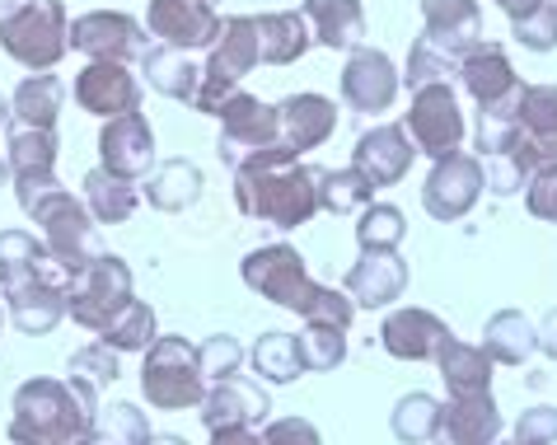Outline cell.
Wrapping results in <instances>:
<instances>
[{
	"instance_id": "6da1fadb",
	"label": "cell",
	"mask_w": 557,
	"mask_h": 445,
	"mask_svg": "<svg viewBox=\"0 0 557 445\" xmlns=\"http://www.w3.org/2000/svg\"><path fill=\"white\" fill-rule=\"evenodd\" d=\"M235 207L276 230L309 225L319 217V164H305L282 146L262 150L235 169Z\"/></svg>"
},
{
	"instance_id": "7a4b0ae2",
	"label": "cell",
	"mask_w": 557,
	"mask_h": 445,
	"mask_svg": "<svg viewBox=\"0 0 557 445\" xmlns=\"http://www.w3.org/2000/svg\"><path fill=\"white\" fill-rule=\"evenodd\" d=\"M99 390L89 380L38 375L14 390L10 404V445H75L99 427Z\"/></svg>"
},
{
	"instance_id": "3957f363",
	"label": "cell",
	"mask_w": 557,
	"mask_h": 445,
	"mask_svg": "<svg viewBox=\"0 0 557 445\" xmlns=\"http://www.w3.org/2000/svg\"><path fill=\"white\" fill-rule=\"evenodd\" d=\"M24 217L38 221V239L48 244L52 263L66 272V282L81 272L89 258H99V221L89 217L85 197H75L71 188H61V183H52V188L42 193H28L20 197Z\"/></svg>"
},
{
	"instance_id": "277c9868",
	"label": "cell",
	"mask_w": 557,
	"mask_h": 445,
	"mask_svg": "<svg viewBox=\"0 0 557 445\" xmlns=\"http://www.w3.org/2000/svg\"><path fill=\"white\" fill-rule=\"evenodd\" d=\"M0 52L20 61L24 71H52L71 52V20L61 0H20L0 14Z\"/></svg>"
},
{
	"instance_id": "5b68a950",
	"label": "cell",
	"mask_w": 557,
	"mask_h": 445,
	"mask_svg": "<svg viewBox=\"0 0 557 445\" xmlns=\"http://www.w3.org/2000/svg\"><path fill=\"white\" fill-rule=\"evenodd\" d=\"M141 394L150 398V408H160V412L202 408L207 375H202V361H197V343H188V337H178V333L154 337L146 347V361H141Z\"/></svg>"
},
{
	"instance_id": "8992f818",
	"label": "cell",
	"mask_w": 557,
	"mask_h": 445,
	"mask_svg": "<svg viewBox=\"0 0 557 445\" xmlns=\"http://www.w3.org/2000/svg\"><path fill=\"white\" fill-rule=\"evenodd\" d=\"M262 66L258 57V28H253V14H230L221 20V34L207 48V66H202V89H197V113L215 118L221 103L235 95L244 85V75H253Z\"/></svg>"
},
{
	"instance_id": "52a82bcc",
	"label": "cell",
	"mask_w": 557,
	"mask_h": 445,
	"mask_svg": "<svg viewBox=\"0 0 557 445\" xmlns=\"http://www.w3.org/2000/svg\"><path fill=\"white\" fill-rule=\"evenodd\" d=\"M132 300L136 296H132V268H127V258H117V254H108V249L99 258H89V263L66 282V314L85 333H103Z\"/></svg>"
},
{
	"instance_id": "ba28073f",
	"label": "cell",
	"mask_w": 557,
	"mask_h": 445,
	"mask_svg": "<svg viewBox=\"0 0 557 445\" xmlns=\"http://www.w3.org/2000/svg\"><path fill=\"white\" fill-rule=\"evenodd\" d=\"M506 160L520 169L524 188L544 174H557V85H524L516 103V146Z\"/></svg>"
},
{
	"instance_id": "9c48e42d",
	"label": "cell",
	"mask_w": 557,
	"mask_h": 445,
	"mask_svg": "<svg viewBox=\"0 0 557 445\" xmlns=\"http://www.w3.org/2000/svg\"><path fill=\"white\" fill-rule=\"evenodd\" d=\"M239 277L249 291H258L262 300L282 305V310L300 314V319L309 314V305H314V296H319V282L309 277L300 249H290V244H262V249L244 254Z\"/></svg>"
},
{
	"instance_id": "30bf717a",
	"label": "cell",
	"mask_w": 557,
	"mask_h": 445,
	"mask_svg": "<svg viewBox=\"0 0 557 445\" xmlns=\"http://www.w3.org/2000/svg\"><path fill=\"white\" fill-rule=\"evenodd\" d=\"M404 132L408 141L417 146V156H431V160H445L463 150V109H459V95L455 85H426V89H412V103L404 113Z\"/></svg>"
},
{
	"instance_id": "8fae6325",
	"label": "cell",
	"mask_w": 557,
	"mask_h": 445,
	"mask_svg": "<svg viewBox=\"0 0 557 445\" xmlns=\"http://www.w3.org/2000/svg\"><path fill=\"white\" fill-rule=\"evenodd\" d=\"M221 136H215V156L221 164L235 174L239 164H249L253 156L276 146V103H262L253 95L235 89L225 103H221Z\"/></svg>"
},
{
	"instance_id": "7c38bea8",
	"label": "cell",
	"mask_w": 557,
	"mask_h": 445,
	"mask_svg": "<svg viewBox=\"0 0 557 445\" xmlns=\"http://www.w3.org/2000/svg\"><path fill=\"white\" fill-rule=\"evenodd\" d=\"M483 160L473 156V150H455V156H445L431 164V174L422 183V207L431 221H463L469 211L478 207V197H483Z\"/></svg>"
},
{
	"instance_id": "4fadbf2b",
	"label": "cell",
	"mask_w": 557,
	"mask_h": 445,
	"mask_svg": "<svg viewBox=\"0 0 557 445\" xmlns=\"http://www.w3.org/2000/svg\"><path fill=\"white\" fill-rule=\"evenodd\" d=\"M146 34L160 42V48L202 52L215 42V34H221V0H150Z\"/></svg>"
},
{
	"instance_id": "5bb4252c",
	"label": "cell",
	"mask_w": 557,
	"mask_h": 445,
	"mask_svg": "<svg viewBox=\"0 0 557 445\" xmlns=\"http://www.w3.org/2000/svg\"><path fill=\"white\" fill-rule=\"evenodd\" d=\"M146 48H150L146 24L122 10H89L71 24V52L89 61H122L127 66V61L146 57Z\"/></svg>"
},
{
	"instance_id": "9a60e30c",
	"label": "cell",
	"mask_w": 557,
	"mask_h": 445,
	"mask_svg": "<svg viewBox=\"0 0 557 445\" xmlns=\"http://www.w3.org/2000/svg\"><path fill=\"white\" fill-rule=\"evenodd\" d=\"M398 89H404V75L394 71L389 52L380 48H356L347 52V66H343V103L351 113H366V118H380L394 109Z\"/></svg>"
},
{
	"instance_id": "2e32d148",
	"label": "cell",
	"mask_w": 557,
	"mask_h": 445,
	"mask_svg": "<svg viewBox=\"0 0 557 445\" xmlns=\"http://www.w3.org/2000/svg\"><path fill=\"white\" fill-rule=\"evenodd\" d=\"M5 319L28 337H48L66 319V272L48 268L20 286H5Z\"/></svg>"
},
{
	"instance_id": "e0dca14e",
	"label": "cell",
	"mask_w": 557,
	"mask_h": 445,
	"mask_svg": "<svg viewBox=\"0 0 557 445\" xmlns=\"http://www.w3.org/2000/svg\"><path fill=\"white\" fill-rule=\"evenodd\" d=\"M99 169L113 174L122 183H141L150 169H154V132L146 113H122V118H108L103 132H99Z\"/></svg>"
},
{
	"instance_id": "ac0fdd59",
	"label": "cell",
	"mask_w": 557,
	"mask_h": 445,
	"mask_svg": "<svg viewBox=\"0 0 557 445\" xmlns=\"http://www.w3.org/2000/svg\"><path fill=\"white\" fill-rule=\"evenodd\" d=\"M459 85L478 109H516L520 103V75L510 66V57L497 48V42H473L469 52L459 57Z\"/></svg>"
},
{
	"instance_id": "d6986e66",
	"label": "cell",
	"mask_w": 557,
	"mask_h": 445,
	"mask_svg": "<svg viewBox=\"0 0 557 445\" xmlns=\"http://www.w3.org/2000/svg\"><path fill=\"white\" fill-rule=\"evenodd\" d=\"M71 95L85 113H95L103 122L141 109V81H136L122 61H89L85 71H75Z\"/></svg>"
},
{
	"instance_id": "ffe728a7",
	"label": "cell",
	"mask_w": 557,
	"mask_h": 445,
	"mask_svg": "<svg viewBox=\"0 0 557 445\" xmlns=\"http://www.w3.org/2000/svg\"><path fill=\"white\" fill-rule=\"evenodd\" d=\"M412 160H417V146L408 141V132L398 127V122L361 132L351 146V169L370 183V188H394V183H404Z\"/></svg>"
},
{
	"instance_id": "44dd1931",
	"label": "cell",
	"mask_w": 557,
	"mask_h": 445,
	"mask_svg": "<svg viewBox=\"0 0 557 445\" xmlns=\"http://www.w3.org/2000/svg\"><path fill=\"white\" fill-rule=\"evenodd\" d=\"M337 132V103L323 95H286L276 103V146L290 156H309Z\"/></svg>"
},
{
	"instance_id": "7402d4cb",
	"label": "cell",
	"mask_w": 557,
	"mask_h": 445,
	"mask_svg": "<svg viewBox=\"0 0 557 445\" xmlns=\"http://www.w3.org/2000/svg\"><path fill=\"white\" fill-rule=\"evenodd\" d=\"M380 343L394 361H436L441 347L450 343V324L422 305H404L380 324Z\"/></svg>"
},
{
	"instance_id": "603a6c76",
	"label": "cell",
	"mask_w": 557,
	"mask_h": 445,
	"mask_svg": "<svg viewBox=\"0 0 557 445\" xmlns=\"http://www.w3.org/2000/svg\"><path fill=\"white\" fill-rule=\"evenodd\" d=\"M343 291L356 310H389V305L408 291V258L404 254H361L347 268Z\"/></svg>"
},
{
	"instance_id": "cb8c5ba5",
	"label": "cell",
	"mask_w": 557,
	"mask_h": 445,
	"mask_svg": "<svg viewBox=\"0 0 557 445\" xmlns=\"http://www.w3.org/2000/svg\"><path fill=\"white\" fill-rule=\"evenodd\" d=\"M422 42L459 61L473 42H483V10L478 0H422Z\"/></svg>"
},
{
	"instance_id": "d4e9b609",
	"label": "cell",
	"mask_w": 557,
	"mask_h": 445,
	"mask_svg": "<svg viewBox=\"0 0 557 445\" xmlns=\"http://www.w3.org/2000/svg\"><path fill=\"white\" fill-rule=\"evenodd\" d=\"M5 164H10L14 197L52 188V183H57V132L10 127L5 132Z\"/></svg>"
},
{
	"instance_id": "484cf974",
	"label": "cell",
	"mask_w": 557,
	"mask_h": 445,
	"mask_svg": "<svg viewBox=\"0 0 557 445\" xmlns=\"http://www.w3.org/2000/svg\"><path fill=\"white\" fill-rule=\"evenodd\" d=\"M197 412H202L207 432H221V427H253V422H268L272 398H268V390H262V380L230 375V380L207 385V398H202Z\"/></svg>"
},
{
	"instance_id": "4316f807",
	"label": "cell",
	"mask_w": 557,
	"mask_h": 445,
	"mask_svg": "<svg viewBox=\"0 0 557 445\" xmlns=\"http://www.w3.org/2000/svg\"><path fill=\"white\" fill-rule=\"evenodd\" d=\"M502 408L492 394H469L441 404V432L431 445H497L502 441Z\"/></svg>"
},
{
	"instance_id": "83f0119b",
	"label": "cell",
	"mask_w": 557,
	"mask_h": 445,
	"mask_svg": "<svg viewBox=\"0 0 557 445\" xmlns=\"http://www.w3.org/2000/svg\"><path fill=\"white\" fill-rule=\"evenodd\" d=\"M300 14L309 20L319 48L329 52H356L366 48V10L361 0H305Z\"/></svg>"
},
{
	"instance_id": "f1b7e54d",
	"label": "cell",
	"mask_w": 557,
	"mask_h": 445,
	"mask_svg": "<svg viewBox=\"0 0 557 445\" xmlns=\"http://www.w3.org/2000/svg\"><path fill=\"white\" fill-rule=\"evenodd\" d=\"M258 28V57L262 66H296V61L314 48L309 20L300 10H276V14H253Z\"/></svg>"
},
{
	"instance_id": "f546056e",
	"label": "cell",
	"mask_w": 557,
	"mask_h": 445,
	"mask_svg": "<svg viewBox=\"0 0 557 445\" xmlns=\"http://www.w3.org/2000/svg\"><path fill=\"white\" fill-rule=\"evenodd\" d=\"M141 183H146V188H141L146 202L154 211H169V217H178V211L197 207V202H202V188H207L202 169H197L193 160H164V164H154Z\"/></svg>"
},
{
	"instance_id": "4dcf8cb0",
	"label": "cell",
	"mask_w": 557,
	"mask_h": 445,
	"mask_svg": "<svg viewBox=\"0 0 557 445\" xmlns=\"http://www.w3.org/2000/svg\"><path fill=\"white\" fill-rule=\"evenodd\" d=\"M61 103H66V85H61V75H52V71L24 75V81L14 85V95H10V113H14V127H34V132H57Z\"/></svg>"
},
{
	"instance_id": "1f68e13d",
	"label": "cell",
	"mask_w": 557,
	"mask_h": 445,
	"mask_svg": "<svg viewBox=\"0 0 557 445\" xmlns=\"http://www.w3.org/2000/svg\"><path fill=\"white\" fill-rule=\"evenodd\" d=\"M141 75L154 95L174 99V103H197V89H202V66L188 57V52H174V48H146L141 57Z\"/></svg>"
},
{
	"instance_id": "d6a6232c",
	"label": "cell",
	"mask_w": 557,
	"mask_h": 445,
	"mask_svg": "<svg viewBox=\"0 0 557 445\" xmlns=\"http://www.w3.org/2000/svg\"><path fill=\"white\" fill-rule=\"evenodd\" d=\"M441 380H445V390H450V398H469V394H492V361L478 343H459V337H450V343L441 347Z\"/></svg>"
},
{
	"instance_id": "836d02e7",
	"label": "cell",
	"mask_w": 557,
	"mask_h": 445,
	"mask_svg": "<svg viewBox=\"0 0 557 445\" xmlns=\"http://www.w3.org/2000/svg\"><path fill=\"white\" fill-rule=\"evenodd\" d=\"M478 347H483L497 366H524L539 351V324L534 319H524L520 310H497L487 319L483 343Z\"/></svg>"
},
{
	"instance_id": "e575fe53",
	"label": "cell",
	"mask_w": 557,
	"mask_h": 445,
	"mask_svg": "<svg viewBox=\"0 0 557 445\" xmlns=\"http://www.w3.org/2000/svg\"><path fill=\"white\" fill-rule=\"evenodd\" d=\"M249 361H253L262 385H296V380L305 375V357H300L296 333H282V329L262 333L253 343V351H249Z\"/></svg>"
},
{
	"instance_id": "d590c367",
	"label": "cell",
	"mask_w": 557,
	"mask_h": 445,
	"mask_svg": "<svg viewBox=\"0 0 557 445\" xmlns=\"http://www.w3.org/2000/svg\"><path fill=\"white\" fill-rule=\"evenodd\" d=\"M85 207L99 225H127L136 217V207H141V193H136V183H122L113 174H103V169H89L85 174Z\"/></svg>"
},
{
	"instance_id": "8d00e7d4",
	"label": "cell",
	"mask_w": 557,
	"mask_h": 445,
	"mask_svg": "<svg viewBox=\"0 0 557 445\" xmlns=\"http://www.w3.org/2000/svg\"><path fill=\"white\" fill-rule=\"evenodd\" d=\"M48 268H57V263L38 235H28V230H0V291L38 277V272H48Z\"/></svg>"
},
{
	"instance_id": "74e56055",
	"label": "cell",
	"mask_w": 557,
	"mask_h": 445,
	"mask_svg": "<svg viewBox=\"0 0 557 445\" xmlns=\"http://www.w3.org/2000/svg\"><path fill=\"white\" fill-rule=\"evenodd\" d=\"M389 427H394V436L404 441V445H426V441H436V432H441V398L426 394V390L404 394V398L394 404Z\"/></svg>"
},
{
	"instance_id": "f35d334b",
	"label": "cell",
	"mask_w": 557,
	"mask_h": 445,
	"mask_svg": "<svg viewBox=\"0 0 557 445\" xmlns=\"http://www.w3.org/2000/svg\"><path fill=\"white\" fill-rule=\"evenodd\" d=\"M408 235V221L394 202H370L361 207V221H356V244L361 254H394Z\"/></svg>"
},
{
	"instance_id": "ab89813d",
	"label": "cell",
	"mask_w": 557,
	"mask_h": 445,
	"mask_svg": "<svg viewBox=\"0 0 557 445\" xmlns=\"http://www.w3.org/2000/svg\"><path fill=\"white\" fill-rule=\"evenodd\" d=\"M375 202V188L356 174V169H319V211H333V217H347V211H361Z\"/></svg>"
},
{
	"instance_id": "60d3db41",
	"label": "cell",
	"mask_w": 557,
	"mask_h": 445,
	"mask_svg": "<svg viewBox=\"0 0 557 445\" xmlns=\"http://www.w3.org/2000/svg\"><path fill=\"white\" fill-rule=\"evenodd\" d=\"M154 337H160V319H154V310H150L146 300H132L127 310H122L113 324L99 333V343L113 347L117 357H122V351H146Z\"/></svg>"
},
{
	"instance_id": "b9f144b4",
	"label": "cell",
	"mask_w": 557,
	"mask_h": 445,
	"mask_svg": "<svg viewBox=\"0 0 557 445\" xmlns=\"http://www.w3.org/2000/svg\"><path fill=\"white\" fill-rule=\"evenodd\" d=\"M300 343V357H305V371H337L347 361V333L343 329H329V324H305V333L296 337Z\"/></svg>"
},
{
	"instance_id": "7bdbcfd3",
	"label": "cell",
	"mask_w": 557,
	"mask_h": 445,
	"mask_svg": "<svg viewBox=\"0 0 557 445\" xmlns=\"http://www.w3.org/2000/svg\"><path fill=\"white\" fill-rule=\"evenodd\" d=\"M99 432L113 441V445H150V418L127 398H117V404H103L99 408Z\"/></svg>"
},
{
	"instance_id": "ee69618b",
	"label": "cell",
	"mask_w": 557,
	"mask_h": 445,
	"mask_svg": "<svg viewBox=\"0 0 557 445\" xmlns=\"http://www.w3.org/2000/svg\"><path fill=\"white\" fill-rule=\"evenodd\" d=\"M510 34L524 52H553L557 48V0H539L524 20L510 24Z\"/></svg>"
},
{
	"instance_id": "f6af8a7d",
	"label": "cell",
	"mask_w": 557,
	"mask_h": 445,
	"mask_svg": "<svg viewBox=\"0 0 557 445\" xmlns=\"http://www.w3.org/2000/svg\"><path fill=\"white\" fill-rule=\"evenodd\" d=\"M197 361H202L207 385H215V380H230L244 371V347H239V337H230V333H211L207 343H197Z\"/></svg>"
},
{
	"instance_id": "bcb514c9",
	"label": "cell",
	"mask_w": 557,
	"mask_h": 445,
	"mask_svg": "<svg viewBox=\"0 0 557 445\" xmlns=\"http://www.w3.org/2000/svg\"><path fill=\"white\" fill-rule=\"evenodd\" d=\"M66 371L75 375V380H89L99 394L113 385V380L122 375V366H117V351L113 347H103V343H89V347H81L75 357L66 361Z\"/></svg>"
},
{
	"instance_id": "7dc6e473",
	"label": "cell",
	"mask_w": 557,
	"mask_h": 445,
	"mask_svg": "<svg viewBox=\"0 0 557 445\" xmlns=\"http://www.w3.org/2000/svg\"><path fill=\"white\" fill-rule=\"evenodd\" d=\"M351 319H356V305L347 291H337V286H319V296L314 305H309V314H305V324H329V329H351Z\"/></svg>"
},
{
	"instance_id": "c3c4849f",
	"label": "cell",
	"mask_w": 557,
	"mask_h": 445,
	"mask_svg": "<svg viewBox=\"0 0 557 445\" xmlns=\"http://www.w3.org/2000/svg\"><path fill=\"white\" fill-rule=\"evenodd\" d=\"M516 445H557V408L553 404H534L516 418Z\"/></svg>"
},
{
	"instance_id": "681fc988",
	"label": "cell",
	"mask_w": 557,
	"mask_h": 445,
	"mask_svg": "<svg viewBox=\"0 0 557 445\" xmlns=\"http://www.w3.org/2000/svg\"><path fill=\"white\" fill-rule=\"evenodd\" d=\"M262 445H323V436L309 418H272L262 427Z\"/></svg>"
},
{
	"instance_id": "f907efd6",
	"label": "cell",
	"mask_w": 557,
	"mask_h": 445,
	"mask_svg": "<svg viewBox=\"0 0 557 445\" xmlns=\"http://www.w3.org/2000/svg\"><path fill=\"white\" fill-rule=\"evenodd\" d=\"M524 207H530V217H534V221L557 225V174L534 178L530 188H524Z\"/></svg>"
},
{
	"instance_id": "816d5d0a",
	"label": "cell",
	"mask_w": 557,
	"mask_h": 445,
	"mask_svg": "<svg viewBox=\"0 0 557 445\" xmlns=\"http://www.w3.org/2000/svg\"><path fill=\"white\" fill-rule=\"evenodd\" d=\"M207 445H262V432H253V427H221V432H211Z\"/></svg>"
},
{
	"instance_id": "f5cc1de1",
	"label": "cell",
	"mask_w": 557,
	"mask_h": 445,
	"mask_svg": "<svg viewBox=\"0 0 557 445\" xmlns=\"http://www.w3.org/2000/svg\"><path fill=\"white\" fill-rule=\"evenodd\" d=\"M539 351H544L548 361H557V310H548L544 324H539Z\"/></svg>"
},
{
	"instance_id": "db71d44e",
	"label": "cell",
	"mask_w": 557,
	"mask_h": 445,
	"mask_svg": "<svg viewBox=\"0 0 557 445\" xmlns=\"http://www.w3.org/2000/svg\"><path fill=\"white\" fill-rule=\"evenodd\" d=\"M492 5H497L510 24H516V20H524V14H530V10L539 5V0H492Z\"/></svg>"
},
{
	"instance_id": "11a10c76",
	"label": "cell",
	"mask_w": 557,
	"mask_h": 445,
	"mask_svg": "<svg viewBox=\"0 0 557 445\" xmlns=\"http://www.w3.org/2000/svg\"><path fill=\"white\" fill-rule=\"evenodd\" d=\"M14 127V113H10V99L0 95V132H10Z\"/></svg>"
},
{
	"instance_id": "9f6ffc18",
	"label": "cell",
	"mask_w": 557,
	"mask_h": 445,
	"mask_svg": "<svg viewBox=\"0 0 557 445\" xmlns=\"http://www.w3.org/2000/svg\"><path fill=\"white\" fill-rule=\"evenodd\" d=\"M75 445H113V441H108L103 432H99V427H95V432H85L81 441H75Z\"/></svg>"
},
{
	"instance_id": "6f0895ef",
	"label": "cell",
	"mask_w": 557,
	"mask_h": 445,
	"mask_svg": "<svg viewBox=\"0 0 557 445\" xmlns=\"http://www.w3.org/2000/svg\"><path fill=\"white\" fill-rule=\"evenodd\" d=\"M150 445H188V441H183V436H169V432H154Z\"/></svg>"
},
{
	"instance_id": "680465c9",
	"label": "cell",
	"mask_w": 557,
	"mask_h": 445,
	"mask_svg": "<svg viewBox=\"0 0 557 445\" xmlns=\"http://www.w3.org/2000/svg\"><path fill=\"white\" fill-rule=\"evenodd\" d=\"M5 183H10V164L0 160V188H5Z\"/></svg>"
},
{
	"instance_id": "91938a15",
	"label": "cell",
	"mask_w": 557,
	"mask_h": 445,
	"mask_svg": "<svg viewBox=\"0 0 557 445\" xmlns=\"http://www.w3.org/2000/svg\"><path fill=\"white\" fill-rule=\"evenodd\" d=\"M14 5H20V0H0V14H10Z\"/></svg>"
},
{
	"instance_id": "94428289",
	"label": "cell",
	"mask_w": 557,
	"mask_h": 445,
	"mask_svg": "<svg viewBox=\"0 0 557 445\" xmlns=\"http://www.w3.org/2000/svg\"><path fill=\"white\" fill-rule=\"evenodd\" d=\"M0 329H5V310H0Z\"/></svg>"
},
{
	"instance_id": "6125c7cd",
	"label": "cell",
	"mask_w": 557,
	"mask_h": 445,
	"mask_svg": "<svg viewBox=\"0 0 557 445\" xmlns=\"http://www.w3.org/2000/svg\"><path fill=\"white\" fill-rule=\"evenodd\" d=\"M497 445H502V441H497ZM506 445H516V441H506Z\"/></svg>"
}]
</instances>
